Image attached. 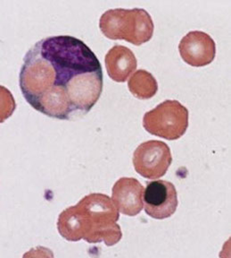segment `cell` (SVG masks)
I'll use <instances>...</instances> for the list:
<instances>
[{
    "instance_id": "obj_1",
    "label": "cell",
    "mask_w": 231,
    "mask_h": 258,
    "mask_svg": "<svg viewBox=\"0 0 231 258\" xmlns=\"http://www.w3.org/2000/svg\"><path fill=\"white\" fill-rule=\"evenodd\" d=\"M103 70L84 41L69 35L41 39L25 54L19 85L32 108L71 120L88 114L103 91Z\"/></svg>"
},
{
    "instance_id": "obj_2",
    "label": "cell",
    "mask_w": 231,
    "mask_h": 258,
    "mask_svg": "<svg viewBox=\"0 0 231 258\" xmlns=\"http://www.w3.org/2000/svg\"><path fill=\"white\" fill-rule=\"evenodd\" d=\"M119 218V210L108 196L89 194L60 214L57 230L68 241L83 239L90 244L104 242L112 246L123 238L117 224Z\"/></svg>"
},
{
    "instance_id": "obj_3",
    "label": "cell",
    "mask_w": 231,
    "mask_h": 258,
    "mask_svg": "<svg viewBox=\"0 0 231 258\" xmlns=\"http://www.w3.org/2000/svg\"><path fill=\"white\" fill-rule=\"evenodd\" d=\"M99 27L111 40H124L140 46L151 40L155 25L149 13L143 8H114L101 16Z\"/></svg>"
},
{
    "instance_id": "obj_4",
    "label": "cell",
    "mask_w": 231,
    "mask_h": 258,
    "mask_svg": "<svg viewBox=\"0 0 231 258\" xmlns=\"http://www.w3.org/2000/svg\"><path fill=\"white\" fill-rule=\"evenodd\" d=\"M144 128L148 133L166 140H177L183 136L188 126V110L175 100H167L145 113Z\"/></svg>"
},
{
    "instance_id": "obj_5",
    "label": "cell",
    "mask_w": 231,
    "mask_h": 258,
    "mask_svg": "<svg viewBox=\"0 0 231 258\" xmlns=\"http://www.w3.org/2000/svg\"><path fill=\"white\" fill-rule=\"evenodd\" d=\"M132 162L140 176L148 179L164 177L172 164L171 149L158 140L144 142L134 151Z\"/></svg>"
},
{
    "instance_id": "obj_6",
    "label": "cell",
    "mask_w": 231,
    "mask_h": 258,
    "mask_svg": "<svg viewBox=\"0 0 231 258\" xmlns=\"http://www.w3.org/2000/svg\"><path fill=\"white\" fill-rule=\"evenodd\" d=\"M144 209L156 220H164L175 214L178 194L172 182L155 180L148 182L143 192Z\"/></svg>"
},
{
    "instance_id": "obj_7",
    "label": "cell",
    "mask_w": 231,
    "mask_h": 258,
    "mask_svg": "<svg viewBox=\"0 0 231 258\" xmlns=\"http://www.w3.org/2000/svg\"><path fill=\"white\" fill-rule=\"evenodd\" d=\"M179 50L187 64L196 68L205 67L215 57V41L206 32L191 31L179 41Z\"/></svg>"
},
{
    "instance_id": "obj_8",
    "label": "cell",
    "mask_w": 231,
    "mask_h": 258,
    "mask_svg": "<svg viewBox=\"0 0 231 258\" xmlns=\"http://www.w3.org/2000/svg\"><path fill=\"white\" fill-rule=\"evenodd\" d=\"M144 187L135 177H121L112 189V200L122 214L136 216L144 208Z\"/></svg>"
},
{
    "instance_id": "obj_9",
    "label": "cell",
    "mask_w": 231,
    "mask_h": 258,
    "mask_svg": "<svg viewBox=\"0 0 231 258\" xmlns=\"http://www.w3.org/2000/svg\"><path fill=\"white\" fill-rule=\"evenodd\" d=\"M104 64L109 77L116 82L124 83L137 69L138 61L130 48L116 44L104 56Z\"/></svg>"
},
{
    "instance_id": "obj_10",
    "label": "cell",
    "mask_w": 231,
    "mask_h": 258,
    "mask_svg": "<svg viewBox=\"0 0 231 258\" xmlns=\"http://www.w3.org/2000/svg\"><path fill=\"white\" fill-rule=\"evenodd\" d=\"M128 87L134 96L140 100H148L155 96L158 91V84L154 76L147 70L140 69L129 79Z\"/></svg>"
}]
</instances>
